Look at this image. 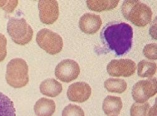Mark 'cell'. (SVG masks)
Segmentation results:
<instances>
[{"instance_id":"6da1fadb","label":"cell","mask_w":157,"mask_h":116,"mask_svg":"<svg viewBox=\"0 0 157 116\" xmlns=\"http://www.w3.org/2000/svg\"><path fill=\"white\" fill-rule=\"evenodd\" d=\"M100 36L104 47L117 57L127 54L132 49L133 30L126 23L116 21L108 23L102 29Z\"/></svg>"},{"instance_id":"7a4b0ae2","label":"cell","mask_w":157,"mask_h":116,"mask_svg":"<svg viewBox=\"0 0 157 116\" xmlns=\"http://www.w3.org/2000/svg\"><path fill=\"white\" fill-rule=\"evenodd\" d=\"M124 17L137 27H145L151 21L152 11L139 1H125L121 6Z\"/></svg>"},{"instance_id":"3957f363","label":"cell","mask_w":157,"mask_h":116,"mask_svg":"<svg viewBox=\"0 0 157 116\" xmlns=\"http://www.w3.org/2000/svg\"><path fill=\"white\" fill-rule=\"evenodd\" d=\"M6 80L14 88H21L29 83V66L23 59L15 58L9 62L6 67Z\"/></svg>"},{"instance_id":"277c9868","label":"cell","mask_w":157,"mask_h":116,"mask_svg":"<svg viewBox=\"0 0 157 116\" xmlns=\"http://www.w3.org/2000/svg\"><path fill=\"white\" fill-rule=\"evenodd\" d=\"M7 31L15 43L25 45L29 43L33 36V31L23 18H10L7 23Z\"/></svg>"},{"instance_id":"5b68a950","label":"cell","mask_w":157,"mask_h":116,"mask_svg":"<svg viewBox=\"0 0 157 116\" xmlns=\"http://www.w3.org/2000/svg\"><path fill=\"white\" fill-rule=\"evenodd\" d=\"M36 41L40 48L50 55L59 54L63 48L62 37L57 33L47 28L42 29L38 32Z\"/></svg>"},{"instance_id":"8992f818","label":"cell","mask_w":157,"mask_h":116,"mask_svg":"<svg viewBox=\"0 0 157 116\" xmlns=\"http://www.w3.org/2000/svg\"><path fill=\"white\" fill-rule=\"evenodd\" d=\"M157 92L156 77L143 80L136 83L132 88V96L138 103H145Z\"/></svg>"},{"instance_id":"52a82bcc","label":"cell","mask_w":157,"mask_h":116,"mask_svg":"<svg viewBox=\"0 0 157 116\" xmlns=\"http://www.w3.org/2000/svg\"><path fill=\"white\" fill-rule=\"evenodd\" d=\"M80 67L74 60L65 59L61 61L55 69L57 78L63 82L69 83L75 80L80 73Z\"/></svg>"},{"instance_id":"ba28073f","label":"cell","mask_w":157,"mask_h":116,"mask_svg":"<svg viewBox=\"0 0 157 116\" xmlns=\"http://www.w3.org/2000/svg\"><path fill=\"white\" fill-rule=\"evenodd\" d=\"M136 65L130 59L111 60L107 66V71L111 76L128 77L136 71Z\"/></svg>"},{"instance_id":"9c48e42d","label":"cell","mask_w":157,"mask_h":116,"mask_svg":"<svg viewBox=\"0 0 157 116\" xmlns=\"http://www.w3.org/2000/svg\"><path fill=\"white\" fill-rule=\"evenodd\" d=\"M38 7L40 21L47 24H52L59 18V8L57 1H40Z\"/></svg>"},{"instance_id":"30bf717a","label":"cell","mask_w":157,"mask_h":116,"mask_svg":"<svg viewBox=\"0 0 157 116\" xmlns=\"http://www.w3.org/2000/svg\"><path fill=\"white\" fill-rule=\"evenodd\" d=\"M91 95L90 86L84 82H77L71 84L67 90L68 99L74 102L82 103L87 100Z\"/></svg>"},{"instance_id":"8fae6325","label":"cell","mask_w":157,"mask_h":116,"mask_svg":"<svg viewBox=\"0 0 157 116\" xmlns=\"http://www.w3.org/2000/svg\"><path fill=\"white\" fill-rule=\"evenodd\" d=\"M78 24L83 32L87 34H94L99 30L102 20L99 15L87 13L81 17Z\"/></svg>"},{"instance_id":"7c38bea8","label":"cell","mask_w":157,"mask_h":116,"mask_svg":"<svg viewBox=\"0 0 157 116\" xmlns=\"http://www.w3.org/2000/svg\"><path fill=\"white\" fill-rule=\"evenodd\" d=\"M122 107L123 103L120 97L108 95L103 101L102 109L108 116L119 115Z\"/></svg>"},{"instance_id":"4fadbf2b","label":"cell","mask_w":157,"mask_h":116,"mask_svg":"<svg viewBox=\"0 0 157 116\" xmlns=\"http://www.w3.org/2000/svg\"><path fill=\"white\" fill-rule=\"evenodd\" d=\"M55 102L47 98H40L34 106V111L38 116H52L56 111Z\"/></svg>"},{"instance_id":"5bb4252c","label":"cell","mask_w":157,"mask_h":116,"mask_svg":"<svg viewBox=\"0 0 157 116\" xmlns=\"http://www.w3.org/2000/svg\"><path fill=\"white\" fill-rule=\"evenodd\" d=\"M40 92L50 97H56L62 91V84L54 79H47L40 85Z\"/></svg>"},{"instance_id":"9a60e30c","label":"cell","mask_w":157,"mask_h":116,"mask_svg":"<svg viewBox=\"0 0 157 116\" xmlns=\"http://www.w3.org/2000/svg\"><path fill=\"white\" fill-rule=\"evenodd\" d=\"M0 116H16V109L13 101L0 92Z\"/></svg>"},{"instance_id":"2e32d148","label":"cell","mask_w":157,"mask_h":116,"mask_svg":"<svg viewBox=\"0 0 157 116\" xmlns=\"http://www.w3.org/2000/svg\"><path fill=\"white\" fill-rule=\"evenodd\" d=\"M104 87L109 92L121 94L126 91L127 84L124 79L110 78L104 82Z\"/></svg>"},{"instance_id":"e0dca14e","label":"cell","mask_w":157,"mask_h":116,"mask_svg":"<svg viewBox=\"0 0 157 116\" xmlns=\"http://www.w3.org/2000/svg\"><path fill=\"white\" fill-rule=\"evenodd\" d=\"M156 63L153 62H148L143 60L138 64V75L140 77L151 78L156 72Z\"/></svg>"},{"instance_id":"ac0fdd59","label":"cell","mask_w":157,"mask_h":116,"mask_svg":"<svg viewBox=\"0 0 157 116\" xmlns=\"http://www.w3.org/2000/svg\"><path fill=\"white\" fill-rule=\"evenodd\" d=\"M119 1H87L88 8L94 11L101 12L114 8L118 4Z\"/></svg>"},{"instance_id":"d6986e66","label":"cell","mask_w":157,"mask_h":116,"mask_svg":"<svg viewBox=\"0 0 157 116\" xmlns=\"http://www.w3.org/2000/svg\"><path fill=\"white\" fill-rule=\"evenodd\" d=\"M150 104L148 102L145 103L135 102L130 110L131 116H148L150 109Z\"/></svg>"},{"instance_id":"ffe728a7","label":"cell","mask_w":157,"mask_h":116,"mask_svg":"<svg viewBox=\"0 0 157 116\" xmlns=\"http://www.w3.org/2000/svg\"><path fill=\"white\" fill-rule=\"evenodd\" d=\"M62 116H85V114L80 106L71 104L63 109Z\"/></svg>"},{"instance_id":"44dd1931","label":"cell","mask_w":157,"mask_h":116,"mask_svg":"<svg viewBox=\"0 0 157 116\" xmlns=\"http://www.w3.org/2000/svg\"><path fill=\"white\" fill-rule=\"evenodd\" d=\"M157 44L156 43H152L147 44L143 48V54L150 60L157 59Z\"/></svg>"},{"instance_id":"7402d4cb","label":"cell","mask_w":157,"mask_h":116,"mask_svg":"<svg viewBox=\"0 0 157 116\" xmlns=\"http://www.w3.org/2000/svg\"><path fill=\"white\" fill-rule=\"evenodd\" d=\"M7 40L5 36L0 33V62L3 61L7 55Z\"/></svg>"},{"instance_id":"603a6c76","label":"cell","mask_w":157,"mask_h":116,"mask_svg":"<svg viewBox=\"0 0 157 116\" xmlns=\"http://www.w3.org/2000/svg\"><path fill=\"white\" fill-rule=\"evenodd\" d=\"M6 4L7 5L6 6L4 5L5 6H3V8L6 11L10 13V12L13 11V10L15 9V8H16V6L18 4V2L17 1H15V2H7Z\"/></svg>"},{"instance_id":"cb8c5ba5","label":"cell","mask_w":157,"mask_h":116,"mask_svg":"<svg viewBox=\"0 0 157 116\" xmlns=\"http://www.w3.org/2000/svg\"><path fill=\"white\" fill-rule=\"evenodd\" d=\"M148 116H156V102L151 108L149 109Z\"/></svg>"},{"instance_id":"d4e9b609","label":"cell","mask_w":157,"mask_h":116,"mask_svg":"<svg viewBox=\"0 0 157 116\" xmlns=\"http://www.w3.org/2000/svg\"><path fill=\"white\" fill-rule=\"evenodd\" d=\"M6 2H0V6L3 7V5H5Z\"/></svg>"},{"instance_id":"484cf974","label":"cell","mask_w":157,"mask_h":116,"mask_svg":"<svg viewBox=\"0 0 157 116\" xmlns=\"http://www.w3.org/2000/svg\"><path fill=\"white\" fill-rule=\"evenodd\" d=\"M111 116H117V115H111Z\"/></svg>"}]
</instances>
